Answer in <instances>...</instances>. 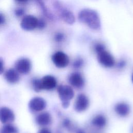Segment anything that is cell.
<instances>
[{"instance_id":"1","label":"cell","mask_w":133,"mask_h":133,"mask_svg":"<svg viewBox=\"0 0 133 133\" xmlns=\"http://www.w3.org/2000/svg\"><path fill=\"white\" fill-rule=\"evenodd\" d=\"M78 20L86 24L93 30H98L100 28V20L98 13L91 9H84L78 15Z\"/></svg>"},{"instance_id":"2","label":"cell","mask_w":133,"mask_h":133,"mask_svg":"<svg viewBox=\"0 0 133 133\" xmlns=\"http://www.w3.org/2000/svg\"><path fill=\"white\" fill-rule=\"evenodd\" d=\"M59 97L62 102V105L63 108H66L70 104V101L73 98L74 95L72 88L66 85H61L57 88Z\"/></svg>"},{"instance_id":"3","label":"cell","mask_w":133,"mask_h":133,"mask_svg":"<svg viewBox=\"0 0 133 133\" xmlns=\"http://www.w3.org/2000/svg\"><path fill=\"white\" fill-rule=\"evenodd\" d=\"M52 61L54 64L58 68H63L68 66L70 60L67 55L62 51L55 52L51 57Z\"/></svg>"},{"instance_id":"4","label":"cell","mask_w":133,"mask_h":133,"mask_svg":"<svg viewBox=\"0 0 133 133\" xmlns=\"http://www.w3.org/2000/svg\"><path fill=\"white\" fill-rule=\"evenodd\" d=\"M98 60L103 66L107 68L112 67L115 64L113 57L107 50H104L97 54Z\"/></svg>"},{"instance_id":"5","label":"cell","mask_w":133,"mask_h":133,"mask_svg":"<svg viewBox=\"0 0 133 133\" xmlns=\"http://www.w3.org/2000/svg\"><path fill=\"white\" fill-rule=\"evenodd\" d=\"M32 68L31 61L25 58H22L18 60L15 63V69L19 73L26 74L29 73Z\"/></svg>"},{"instance_id":"6","label":"cell","mask_w":133,"mask_h":133,"mask_svg":"<svg viewBox=\"0 0 133 133\" xmlns=\"http://www.w3.org/2000/svg\"><path fill=\"white\" fill-rule=\"evenodd\" d=\"M89 101L88 97L83 94H79L75 101L74 108L78 112H81L85 111L89 107Z\"/></svg>"},{"instance_id":"7","label":"cell","mask_w":133,"mask_h":133,"mask_svg":"<svg viewBox=\"0 0 133 133\" xmlns=\"http://www.w3.org/2000/svg\"><path fill=\"white\" fill-rule=\"evenodd\" d=\"M38 20L33 16L28 15L22 20L20 25L25 31H31L37 28Z\"/></svg>"},{"instance_id":"8","label":"cell","mask_w":133,"mask_h":133,"mask_svg":"<svg viewBox=\"0 0 133 133\" xmlns=\"http://www.w3.org/2000/svg\"><path fill=\"white\" fill-rule=\"evenodd\" d=\"M46 106L45 100L39 97L33 98L29 101V107L33 111L39 112L43 110Z\"/></svg>"},{"instance_id":"9","label":"cell","mask_w":133,"mask_h":133,"mask_svg":"<svg viewBox=\"0 0 133 133\" xmlns=\"http://www.w3.org/2000/svg\"><path fill=\"white\" fill-rule=\"evenodd\" d=\"M69 82L71 85L76 88H82L85 84L82 75L79 72H73L69 76Z\"/></svg>"},{"instance_id":"10","label":"cell","mask_w":133,"mask_h":133,"mask_svg":"<svg viewBox=\"0 0 133 133\" xmlns=\"http://www.w3.org/2000/svg\"><path fill=\"white\" fill-rule=\"evenodd\" d=\"M15 119V115L9 108L2 107L0 108V121L3 124H7L12 122Z\"/></svg>"},{"instance_id":"11","label":"cell","mask_w":133,"mask_h":133,"mask_svg":"<svg viewBox=\"0 0 133 133\" xmlns=\"http://www.w3.org/2000/svg\"><path fill=\"white\" fill-rule=\"evenodd\" d=\"M42 89L52 90L57 86V81L56 78L51 75H46L41 79Z\"/></svg>"},{"instance_id":"12","label":"cell","mask_w":133,"mask_h":133,"mask_svg":"<svg viewBox=\"0 0 133 133\" xmlns=\"http://www.w3.org/2000/svg\"><path fill=\"white\" fill-rule=\"evenodd\" d=\"M114 110L118 115L125 117L129 114L130 109L129 105L127 103L125 102H119L115 105Z\"/></svg>"},{"instance_id":"13","label":"cell","mask_w":133,"mask_h":133,"mask_svg":"<svg viewBox=\"0 0 133 133\" xmlns=\"http://www.w3.org/2000/svg\"><path fill=\"white\" fill-rule=\"evenodd\" d=\"M5 78L8 83L15 84L19 81L20 76L16 69H10L5 73Z\"/></svg>"},{"instance_id":"14","label":"cell","mask_w":133,"mask_h":133,"mask_svg":"<svg viewBox=\"0 0 133 133\" xmlns=\"http://www.w3.org/2000/svg\"><path fill=\"white\" fill-rule=\"evenodd\" d=\"M51 116L49 113L44 112L38 114L36 118V122L39 125L46 126L51 122Z\"/></svg>"},{"instance_id":"15","label":"cell","mask_w":133,"mask_h":133,"mask_svg":"<svg viewBox=\"0 0 133 133\" xmlns=\"http://www.w3.org/2000/svg\"><path fill=\"white\" fill-rule=\"evenodd\" d=\"M60 16L63 20L69 24H72L75 21L73 14L68 9H63L60 12Z\"/></svg>"},{"instance_id":"16","label":"cell","mask_w":133,"mask_h":133,"mask_svg":"<svg viewBox=\"0 0 133 133\" xmlns=\"http://www.w3.org/2000/svg\"><path fill=\"white\" fill-rule=\"evenodd\" d=\"M91 123L95 127L98 128H102L105 126L107 119L104 115L99 114L93 118L91 121Z\"/></svg>"},{"instance_id":"17","label":"cell","mask_w":133,"mask_h":133,"mask_svg":"<svg viewBox=\"0 0 133 133\" xmlns=\"http://www.w3.org/2000/svg\"><path fill=\"white\" fill-rule=\"evenodd\" d=\"M17 128L10 124H6L0 130V133H18Z\"/></svg>"},{"instance_id":"18","label":"cell","mask_w":133,"mask_h":133,"mask_svg":"<svg viewBox=\"0 0 133 133\" xmlns=\"http://www.w3.org/2000/svg\"><path fill=\"white\" fill-rule=\"evenodd\" d=\"M32 85L33 88V89L36 91L39 92L41 91L42 89L41 82V79H37V78H34L32 81Z\"/></svg>"},{"instance_id":"19","label":"cell","mask_w":133,"mask_h":133,"mask_svg":"<svg viewBox=\"0 0 133 133\" xmlns=\"http://www.w3.org/2000/svg\"><path fill=\"white\" fill-rule=\"evenodd\" d=\"M84 64V61L81 58H77L76 60H74V61L73 63V66L75 69H79L82 67Z\"/></svg>"},{"instance_id":"20","label":"cell","mask_w":133,"mask_h":133,"mask_svg":"<svg viewBox=\"0 0 133 133\" xmlns=\"http://www.w3.org/2000/svg\"><path fill=\"white\" fill-rule=\"evenodd\" d=\"M95 51H96V53L98 54V53L105 50V47L103 44L98 43V44H97L95 45Z\"/></svg>"},{"instance_id":"21","label":"cell","mask_w":133,"mask_h":133,"mask_svg":"<svg viewBox=\"0 0 133 133\" xmlns=\"http://www.w3.org/2000/svg\"><path fill=\"white\" fill-rule=\"evenodd\" d=\"M64 38V34L62 33H57L55 35V40L57 42H62Z\"/></svg>"},{"instance_id":"22","label":"cell","mask_w":133,"mask_h":133,"mask_svg":"<svg viewBox=\"0 0 133 133\" xmlns=\"http://www.w3.org/2000/svg\"><path fill=\"white\" fill-rule=\"evenodd\" d=\"M62 125L64 127L66 128H69L71 127V121H70L69 119L65 118L63 120L62 122Z\"/></svg>"},{"instance_id":"23","label":"cell","mask_w":133,"mask_h":133,"mask_svg":"<svg viewBox=\"0 0 133 133\" xmlns=\"http://www.w3.org/2000/svg\"><path fill=\"white\" fill-rule=\"evenodd\" d=\"M46 26V23L44 21V20L41 19L38 21V23H37V28H38V29H42L43 28H44Z\"/></svg>"},{"instance_id":"24","label":"cell","mask_w":133,"mask_h":133,"mask_svg":"<svg viewBox=\"0 0 133 133\" xmlns=\"http://www.w3.org/2000/svg\"><path fill=\"white\" fill-rule=\"evenodd\" d=\"M24 13V10L22 8H18L15 10V14L17 16L20 17L22 16Z\"/></svg>"},{"instance_id":"25","label":"cell","mask_w":133,"mask_h":133,"mask_svg":"<svg viewBox=\"0 0 133 133\" xmlns=\"http://www.w3.org/2000/svg\"><path fill=\"white\" fill-rule=\"evenodd\" d=\"M125 65H126V62L124 60H122L119 61V62L117 63V66L119 69H122V68H123L125 66Z\"/></svg>"},{"instance_id":"26","label":"cell","mask_w":133,"mask_h":133,"mask_svg":"<svg viewBox=\"0 0 133 133\" xmlns=\"http://www.w3.org/2000/svg\"><path fill=\"white\" fill-rule=\"evenodd\" d=\"M4 71V65L3 60L0 58V74H2Z\"/></svg>"},{"instance_id":"27","label":"cell","mask_w":133,"mask_h":133,"mask_svg":"<svg viewBox=\"0 0 133 133\" xmlns=\"http://www.w3.org/2000/svg\"><path fill=\"white\" fill-rule=\"evenodd\" d=\"M5 22V18L3 14L0 12V24H3Z\"/></svg>"},{"instance_id":"28","label":"cell","mask_w":133,"mask_h":133,"mask_svg":"<svg viewBox=\"0 0 133 133\" xmlns=\"http://www.w3.org/2000/svg\"><path fill=\"white\" fill-rule=\"evenodd\" d=\"M38 133H51V131L47 128H43L40 130Z\"/></svg>"},{"instance_id":"29","label":"cell","mask_w":133,"mask_h":133,"mask_svg":"<svg viewBox=\"0 0 133 133\" xmlns=\"http://www.w3.org/2000/svg\"><path fill=\"white\" fill-rule=\"evenodd\" d=\"M75 133H85V132L84 130H83L82 129L78 128V129H77L75 131Z\"/></svg>"},{"instance_id":"30","label":"cell","mask_w":133,"mask_h":133,"mask_svg":"<svg viewBox=\"0 0 133 133\" xmlns=\"http://www.w3.org/2000/svg\"><path fill=\"white\" fill-rule=\"evenodd\" d=\"M16 1L19 2H26L28 0H16Z\"/></svg>"},{"instance_id":"31","label":"cell","mask_w":133,"mask_h":133,"mask_svg":"<svg viewBox=\"0 0 133 133\" xmlns=\"http://www.w3.org/2000/svg\"><path fill=\"white\" fill-rule=\"evenodd\" d=\"M132 81L133 82V74H132Z\"/></svg>"}]
</instances>
